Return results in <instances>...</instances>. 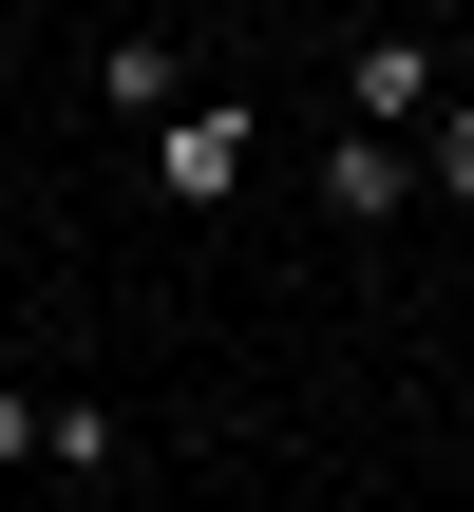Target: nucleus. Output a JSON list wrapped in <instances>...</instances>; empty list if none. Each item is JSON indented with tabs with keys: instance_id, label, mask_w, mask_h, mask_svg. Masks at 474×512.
Listing matches in <instances>:
<instances>
[{
	"instance_id": "f257e3e1",
	"label": "nucleus",
	"mask_w": 474,
	"mask_h": 512,
	"mask_svg": "<svg viewBox=\"0 0 474 512\" xmlns=\"http://www.w3.org/2000/svg\"><path fill=\"white\" fill-rule=\"evenodd\" d=\"M437 114H456V95H437V38L380 19V38L342 57V133H437Z\"/></svg>"
},
{
	"instance_id": "f03ea898",
	"label": "nucleus",
	"mask_w": 474,
	"mask_h": 512,
	"mask_svg": "<svg viewBox=\"0 0 474 512\" xmlns=\"http://www.w3.org/2000/svg\"><path fill=\"white\" fill-rule=\"evenodd\" d=\"M247 152H266V114H247V95H190V114L152 133V190H171V209H228Z\"/></svg>"
},
{
	"instance_id": "7ed1b4c3",
	"label": "nucleus",
	"mask_w": 474,
	"mask_h": 512,
	"mask_svg": "<svg viewBox=\"0 0 474 512\" xmlns=\"http://www.w3.org/2000/svg\"><path fill=\"white\" fill-rule=\"evenodd\" d=\"M323 209H342V228H399V209H418V133H342V152H323Z\"/></svg>"
},
{
	"instance_id": "20e7f679",
	"label": "nucleus",
	"mask_w": 474,
	"mask_h": 512,
	"mask_svg": "<svg viewBox=\"0 0 474 512\" xmlns=\"http://www.w3.org/2000/svg\"><path fill=\"white\" fill-rule=\"evenodd\" d=\"M95 95H114L133 133H171V114H190V57H171V38H114V57H95Z\"/></svg>"
},
{
	"instance_id": "39448f33",
	"label": "nucleus",
	"mask_w": 474,
	"mask_h": 512,
	"mask_svg": "<svg viewBox=\"0 0 474 512\" xmlns=\"http://www.w3.org/2000/svg\"><path fill=\"white\" fill-rule=\"evenodd\" d=\"M418 190H456V209H474V95L437 114V133H418Z\"/></svg>"
},
{
	"instance_id": "423d86ee",
	"label": "nucleus",
	"mask_w": 474,
	"mask_h": 512,
	"mask_svg": "<svg viewBox=\"0 0 474 512\" xmlns=\"http://www.w3.org/2000/svg\"><path fill=\"white\" fill-rule=\"evenodd\" d=\"M38 456H57V399H19V380H0V475H38Z\"/></svg>"
}]
</instances>
